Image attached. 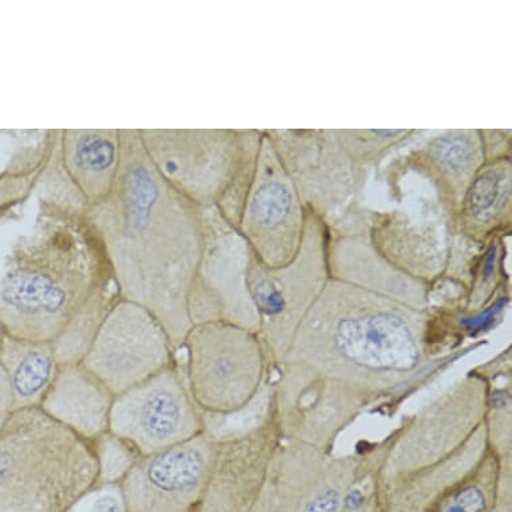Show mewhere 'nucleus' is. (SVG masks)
Instances as JSON below:
<instances>
[{"mask_svg": "<svg viewBox=\"0 0 512 512\" xmlns=\"http://www.w3.org/2000/svg\"><path fill=\"white\" fill-rule=\"evenodd\" d=\"M484 163L486 152L482 129H451L395 161V169L389 171V179L408 171L419 173L431 181L450 223Z\"/></svg>", "mask_w": 512, "mask_h": 512, "instance_id": "obj_15", "label": "nucleus"}, {"mask_svg": "<svg viewBox=\"0 0 512 512\" xmlns=\"http://www.w3.org/2000/svg\"><path fill=\"white\" fill-rule=\"evenodd\" d=\"M59 164L78 206L89 214L116 184L121 167L120 129H61Z\"/></svg>", "mask_w": 512, "mask_h": 512, "instance_id": "obj_17", "label": "nucleus"}, {"mask_svg": "<svg viewBox=\"0 0 512 512\" xmlns=\"http://www.w3.org/2000/svg\"><path fill=\"white\" fill-rule=\"evenodd\" d=\"M185 380L206 415L246 411L273 380V365L261 336L228 322L192 325L184 338Z\"/></svg>", "mask_w": 512, "mask_h": 512, "instance_id": "obj_7", "label": "nucleus"}, {"mask_svg": "<svg viewBox=\"0 0 512 512\" xmlns=\"http://www.w3.org/2000/svg\"><path fill=\"white\" fill-rule=\"evenodd\" d=\"M109 431L131 443L141 456L206 431L204 412L189 392L180 362L116 396Z\"/></svg>", "mask_w": 512, "mask_h": 512, "instance_id": "obj_10", "label": "nucleus"}, {"mask_svg": "<svg viewBox=\"0 0 512 512\" xmlns=\"http://www.w3.org/2000/svg\"><path fill=\"white\" fill-rule=\"evenodd\" d=\"M68 512H129L121 483H98Z\"/></svg>", "mask_w": 512, "mask_h": 512, "instance_id": "obj_24", "label": "nucleus"}, {"mask_svg": "<svg viewBox=\"0 0 512 512\" xmlns=\"http://www.w3.org/2000/svg\"><path fill=\"white\" fill-rule=\"evenodd\" d=\"M511 376L507 374L496 378L487 400L488 441L492 450L504 459H512V387L511 380L504 381L502 385H498V381Z\"/></svg>", "mask_w": 512, "mask_h": 512, "instance_id": "obj_22", "label": "nucleus"}, {"mask_svg": "<svg viewBox=\"0 0 512 512\" xmlns=\"http://www.w3.org/2000/svg\"><path fill=\"white\" fill-rule=\"evenodd\" d=\"M305 224L306 207L297 185L283 168L263 129L239 234L263 265L278 269L289 265L297 255Z\"/></svg>", "mask_w": 512, "mask_h": 512, "instance_id": "obj_12", "label": "nucleus"}, {"mask_svg": "<svg viewBox=\"0 0 512 512\" xmlns=\"http://www.w3.org/2000/svg\"><path fill=\"white\" fill-rule=\"evenodd\" d=\"M100 232L84 212L39 199L37 223L6 259L0 326L54 344L59 364L84 360L97 330L120 301Z\"/></svg>", "mask_w": 512, "mask_h": 512, "instance_id": "obj_3", "label": "nucleus"}, {"mask_svg": "<svg viewBox=\"0 0 512 512\" xmlns=\"http://www.w3.org/2000/svg\"><path fill=\"white\" fill-rule=\"evenodd\" d=\"M96 484L94 441L41 407L6 417L0 428V512H68Z\"/></svg>", "mask_w": 512, "mask_h": 512, "instance_id": "obj_5", "label": "nucleus"}, {"mask_svg": "<svg viewBox=\"0 0 512 512\" xmlns=\"http://www.w3.org/2000/svg\"><path fill=\"white\" fill-rule=\"evenodd\" d=\"M0 365L13 393L14 411L41 407L61 366L51 342L26 340L6 332L0 336Z\"/></svg>", "mask_w": 512, "mask_h": 512, "instance_id": "obj_20", "label": "nucleus"}, {"mask_svg": "<svg viewBox=\"0 0 512 512\" xmlns=\"http://www.w3.org/2000/svg\"><path fill=\"white\" fill-rule=\"evenodd\" d=\"M116 396L82 362L59 366L41 408L90 441L109 431Z\"/></svg>", "mask_w": 512, "mask_h": 512, "instance_id": "obj_19", "label": "nucleus"}, {"mask_svg": "<svg viewBox=\"0 0 512 512\" xmlns=\"http://www.w3.org/2000/svg\"><path fill=\"white\" fill-rule=\"evenodd\" d=\"M432 289L400 271L329 263V279L274 370L283 439L333 451L365 413L391 416L486 341L448 354L432 342Z\"/></svg>", "mask_w": 512, "mask_h": 512, "instance_id": "obj_1", "label": "nucleus"}, {"mask_svg": "<svg viewBox=\"0 0 512 512\" xmlns=\"http://www.w3.org/2000/svg\"><path fill=\"white\" fill-rule=\"evenodd\" d=\"M81 362L118 396L179 361L159 319L145 307L120 299Z\"/></svg>", "mask_w": 512, "mask_h": 512, "instance_id": "obj_9", "label": "nucleus"}, {"mask_svg": "<svg viewBox=\"0 0 512 512\" xmlns=\"http://www.w3.org/2000/svg\"><path fill=\"white\" fill-rule=\"evenodd\" d=\"M416 129H334L338 143L358 167L368 171L392 149L407 143Z\"/></svg>", "mask_w": 512, "mask_h": 512, "instance_id": "obj_21", "label": "nucleus"}, {"mask_svg": "<svg viewBox=\"0 0 512 512\" xmlns=\"http://www.w3.org/2000/svg\"><path fill=\"white\" fill-rule=\"evenodd\" d=\"M98 462V483H121L141 454L116 433L106 432L94 440Z\"/></svg>", "mask_w": 512, "mask_h": 512, "instance_id": "obj_23", "label": "nucleus"}, {"mask_svg": "<svg viewBox=\"0 0 512 512\" xmlns=\"http://www.w3.org/2000/svg\"><path fill=\"white\" fill-rule=\"evenodd\" d=\"M486 161L511 157V131L499 129H482Z\"/></svg>", "mask_w": 512, "mask_h": 512, "instance_id": "obj_25", "label": "nucleus"}, {"mask_svg": "<svg viewBox=\"0 0 512 512\" xmlns=\"http://www.w3.org/2000/svg\"><path fill=\"white\" fill-rule=\"evenodd\" d=\"M120 135L116 184L88 216L105 244L121 298L151 311L180 352L192 326L189 303L212 254L235 228L160 176L139 129H120Z\"/></svg>", "mask_w": 512, "mask_h": 512, "instance_id": "obj_2", "label": "nucleus"}, {"mask_svg": "<svg viewBox=\"0 0 512 512\" xmlns=\"http://www.w3.org/2000/svg\"><path fill=\"white\" fill-rule=\"evenodd\" d=\"M447 228L450 235L479 247L496 235L512 234L511 157L484 163Z\"/></svg>", "mask_w": 512, "mask_h": 512, "instance_id": "obj_18", "label": "nucleus"}, {"mask_svg": "<svg viewBox=\"0 0 512 512\" xmlns=\"http://www.w3.org/2000/svg\"><path fill=\"white\" fill-rule=\"evenodd\" d=\"M13 411V393H11L5 370H3L2 365H0V417L9 416Z\"/></svg>", "mask_w": 512, "mask_h": 512, "instance_id": "obj_26", "label": "nucleus"}, {"mask_svg": "<svg viewBox=\"0 0 512 512\" xmlns=\"http://www.w3.org/2000/svg\"><path fill=\"white\" fill-rule=\"evenodd\" d=\"M370 243L400 273L435 289L447 278L452 254L451 238L443 240L435 228L409 222L401 211L366 212Z\"/></svg>", "mask_w": 512, "mask_h": 512, "instance_id": "obj_16", "label": "nucleus"}, {"mask_svg": "<svg viewBox=\"0 0 512 512\" xmlns=\"http://www.w3.org/2000/svg\"><path fill=\"white\" fill-rule=\"evenodd\" d=\"M328 247L329 223L306 208L301 247L289 265L271 269L252 252L247 266V290L273 370L328 282Z\"/></svg>", "mask_w": 512, "mask_h": 512, "instance_id": "obj_8", "label": "nucleus"}, {"mask_svg": "<svg viewBox=\"0 0 512 512\" xmlns=\"http://www.w3.org/2000/svg\"><path fill=\"white\" fill-rule=\"evenodd\" d=\"M306 208L330 222L353 207L366 181L338 143L334 129H265Z\"/></svg>", "mask_w": 512, "mask_h": 512, "instance_id": "obj_11", "label": "nucleus"}, {"mask_svg": "<svg viewBox=\"0 0 512 512\" xmlns=\"http://www.w3.org/2000/svg\"><path fill=\"white\" fill-rule=\"evenodd\" d=\"M139 136L168 184L238 230L263 129H139Z\"/></svg>", "mask_w": 512, "mask_h": 512, "instance_id": "obj_6", "label": "nucleus"}, {"mask_svg": "<svg viewBox=\"0 0 512 512\" xmlns=\"http://www.w3.org/2000/svg\"><path fill=\"white\" fill-rule=\"evenodd\" d=\"M212 439L214 460L196 512H254L283 440L269 401L265 412L247 427Z\"/></svg>", "mask_w": 512, "mask_h": 512, "instance_id": "obj_13", "label": "nucleus"}, {"mask_svg": "<svg viewBox=\"0 0 512 512\" xmlns=\"http://www.w3.org/2000/svg\"><path fill=\"white\" fill-rule=\"evenodd\" d=\"M511 373V349L459 380L376 443L365 444L376 488L403 498L400 508L427 504L462 482L487 455L488 393ZM424 511V512H425Z\"/></svg>", "mask_w": 512, "mask_h": 512, "instance_id": "obj_4", "label": "nucleus"}, {"mask_svg": "<svg viewBox=\"0 0 512 512\" xmlns=\"http://www.w3.org/2000/svg\"><path fill=\"white\" fill-rule=\"evenodd\" d=\"M215 440L206 432L141 456L122 479L129 512H196L206 490Z\"/></svg>", "mask_w": 512, "mask_h": 512, "instance_id": "obj_14", "label": "nucleus"}, {"mask_svg": "<svg viewBox=\"0 0 512 512\" xmlns=\"http://www.w3.org/2000/svg\"><path fill=\"white\" fill-rule=\"evenodd\" d=\"M6 417H0V428H2L3 423H5Z\"/></svg>", "mask_w": 512, "mask_h": 512, "instance_id": "obj_27", "label": "nucleus"}]
</instances>
